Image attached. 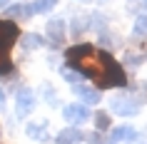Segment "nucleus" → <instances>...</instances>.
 Returning a JSON list of instances; mask_svg holds the SVG:
<instances>
[{"label": "nucleus", "instance_id": "1", "mask_svg": "<svg viewBox=\"0 0 147 144\" xmlns=\"http://www.w3.org/2000/svg\"><path fill=\"white\" fill-rule=\"evenodd\" d=\"M67 65L75 67V72H80L82 77H90L97 87H125V72L122 67L112 60V55L95 50L92 45H78L67 50Z\"/></svg>", "mask_w": 147, "mask_h": 144}, {"label": "nucleus", "instance_id": "2", "mask_svg": "<svg viewBox=\"0 0 147 144\" xmlns=\"http://www.w3.org/2000/svg\"><path fill=\"white\" fill-rule=\"evenodd\" d=\"M32 107H35V92L30 87H20L15 92V114L25 117V114L32 112Z\"/></svg>", "mask_w": 147, "mask_h": 144}, {"label": "nucleus", "instance_id": "3", "mask_svg": "<svg viewBox=\"0 0 147 144\" xmlns=\"http://www.w3.org/2000/svg\"><path fill=\"white\" fill-rule=\"evenodd\" d=\"M140 104L137 99H132L130 94H115L112 97V112L120 114V117H132V114H137Z\"/></svg>", "mask_w": 147, "mask_h": 144}, {"label": "nucleus", "instance_id": "4", "mask_svg": "<svg viewBox=\"0 0 147 144\" xmlns=\"http://www.w3.org/2000/svg\"><path fill=\"white\" fill-rule=\"evenodd\" d=\"M15 40H18V25L0 20V55H8Z\"/></svg>", "mask_w": 147, "mask_h": 144}, {"label": "nucleus", "instance_id": "5", "mask_svg": "<svg viewBox=\"0 0 147 144\" xmlns=\"http://www.w3.org/2000/svg\"><path fill=\"white\" fill-rule=\"evenodd\" d=\"M62 114H65V119H67L70 124H80V122H85L87 117H90V112H87L85 104H67L62 109Z\"/></svg>", "mask_w": 147, "mask_h": 144}, {"label": "nucleus", "instance_id": "6", "mask_svg": "<svg viewBox=\"0 0 147 144\" xmlns=\"http://www.w3.org/2000/svg\"><path fill=\"white\" fill-rule=\"evenodd\" d=\"M47 38H50V42L55 47L62 45V40H65V23L62 20H50L47 23Z\"/></svg>", "mask_w": 147, "mask_h": 144}, {"label": "nucleus", "instance_id": "7", "mask_svg": "<svg viewBox=\"0 0 147 144\" xmlns=\"http://www.w3.org/2000/svg\"><path fill=\"white\" fill-rule=\"evenodd\" d=\"M125 139H137V132H135L132 127H127V124L112 129V134H110V144H122Z\"/></svg>", "mask_w": 147, "mask_h": 144}, {"label": "nucleus", "instance_id": "8", "mask_svg": "<svg viewBox=\"0 0 147 144\" xmlns=\"http://www.w3.org/2000/svg\"><path fill=\"white\" fill-rule=\"evenodd\" d=\"M72 92H75V94H80L85 104H97V102H100V97H102L100 90H87V87H82V84H72Z\"/></svg>", "mask_w": 147, "mask_h": 144}, {"label": "nucleus", "instance_id": "9", "mask_svg": "<svg viewBox=\"0 0 147 144\" xmlns=\"http://www.w3.org/2000/svg\"><path fill=\"white\" fill-rule=\"evenodd\" d=\"M55 5H57V0H32L28 5V13L30 15H42V13H50Z\"/></svg>", "mask_w": 147, "mask_h": 144}, {"label": "nucleus", "instance_id": "10", "mask_svg": "<svg viewBox=\"0 0 147 144\" xmlns=\"http://www.w3.org/2000/svg\"><path fill=\"white\" fill-rule=\"evenodd\" d=\"M82 132L80 129H75V127H67V129H62L60 134H57V144H78L80 139H82Z\"/></svg>", "mask_w": 147, "mask_h": 144}, {"label": "nucleus", "instance_id": "11", "mask_svg": "<svg viewBox=\"0 0 147 144\" xmlns=\"http://www.w3.org/2000/svg\"><path fill=\"white\" fill-rule=\"evenodd\" d=\"M20 45H23L25 50H38V47L45 45V38L38 35V32H25L23 38H20Z\"/></svg>", "mask_w": 147, "mask_h": 144}, {"label": "nucleus", "instance_id": "12", "mask_svg": "<svg viewBox=\"0 0 147 144\" xmlns=\"http://www.w3.org/2000/svg\"><path fill=\"white\" fill-rule=\"evenodd\" d=\"M45 132H47V122H30L28 124V137H32V139H45Z\"/></svg>", "mask_w": 147, "mask_h": 144}, {"label": "nucleus", "instance_id": "13", "mask_svg": "<svg viewBox=\"0 0 147 144\" xmlns=\"http://www.w3.org/2000/svg\"><path fill=\"white\" fill-rule=\"evenodd\" d=\"M5 15L8 17H28V5H13V8H5Z\"/></svg>", "mask_w": 147, "mask_h": 144}, {"label": "nucleus", "instance_id": "14", "mask_svg": "<svg viewBox=\"0 0 147 144\" xmlns=\"http://www.w3.org/2000/svg\"><path fill=\"white\" fill-rule=\"evenodd\" d=\"M135 35L137 38H147V15H137V20H135Z\"/></svg>", "mask_w": 147, "mask_h": 144}, {"label": "nucleus", "instance_id": "15", "mask_svg": "<svg viewBox=\"0 0 147 144\" xmlns=\"http://www.w3.org/2000/svg\"><path fill=\"white\" fill-rule=\"evenodd\" d=\"M95 127L97 129H107L110 127V114L107 112H97L95 114Z\"/></svg>", "mask_w": 147, "mask_h": 144}, {"label": "nucleus", "instance_id": "16", "mask_svg": "<svg viewBox=\"0 0 147 144\" xmlns=\"http://www.w3.org/2000/svg\"><path fill=\"white\" fill-rule=\"evenodd\" d=\"M62 77H65L67 82H72V84L82 82V75H80V72H72V70H67V67H62Z\"/></svg>", "mask_w": 147, "mask_h": 144}, {"label": "nucleus", "instance_id": "17", "mask_svg": "<svg viewBox=\"0 0 147 144\" xmlns=\"http://www.w3.org/2000/svg\"><path fill=\"white\" fill-rule=\"evenodd\" d=\"M10 70H13V60H10V55H0V75H8Z\"/></svg>", "mask_w": 147, "mask_h": 144}, {"label": "nucleus", "instance_id": "18", "mask_svg": "<svg viewBox=\"0 0 147 144\" xmlns=\"http://www.w3.org/2000/svg\"><path fill=\"white\" fill-rule=\"evenodd\" d=\"M85 17H75V20H72V32H75V35H80V32L85 30Z\"/></svg>", "mask_w": 147, "mask_h": 144}, {"label": "nucleus", "instance_id": "19", "mask_svg": "<svg viewBox=\"0 0 147 144\" xmlns=\"http://www.w3.org/2000/svg\"><path fill=\"white\" fill-rule=\"evenodd\" d=\"M3 104H5V92L0 90V109H3Z\"/></svg>", "mask_w": 147, "mask_h": 144}, {"label": "nucleus", "instance_id": "20", "mask_svg": "<svg viewBox=\"0 0 147 144\" xmlns=\"http://www.w3.org/2000/svg\"><path fill=\"white\" fill-rule=\"evenodd\" d=\"M8 3L10 0H0V8H8Z\"/></svg>", "mask_w": 147, "mask_h": 144}, {"label": "nucleus", "instance_id": "21", "mask_svg": "<svg viewBox=\"0 0 147 144\" xmlns=\"http://www.w3.org/2000/svg\"><path fill=\"white\" fill-rule=\"evenodd\" d=\"M137 144H140V142H137Z\"/></svg>", "mask_w": 147, "mask_h": 144}]
</instances>
